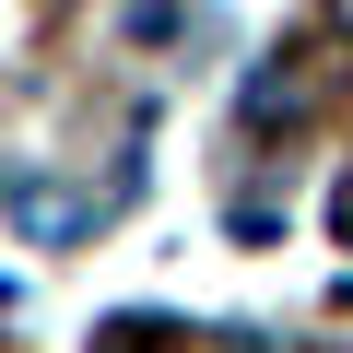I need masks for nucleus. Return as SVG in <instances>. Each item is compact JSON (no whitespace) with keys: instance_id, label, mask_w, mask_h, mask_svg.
<instances>
[{"instance_id":"1","label":"nucleus","mask_w":353,"mask_h":353,"mask_svg":"<svg viewBox=\"0 0 353 353\" xmlns=\"http://www.w3.org/2000/svg\"><path fill=\"white\" fill-rule=\"evenodd\" d=\"M0 201H12V212H24L36 236H48V248L94 224V201H83V189H59V176H36V165H12V176H0Z\"/></svg>"}]
</instances>
